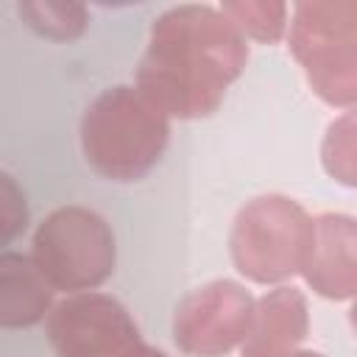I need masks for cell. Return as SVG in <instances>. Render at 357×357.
I'll list each match as a JSON object with an SVG mask.
<instances>
[{"label":"cell","mask_w":357,"mask_h":357,"mask_svg":"<svg viewBox=\"0 0 357 357\" xmlns=\"http://www.w3.org/2000/svg\"><path fill=\"white\" fill-rule=\"evenodd\" d=\"M290 50L304 67L310 86L346 112L357 95V6L351 0H312L290 8Z\"/></svg>","instance_id":"5b68a950"},{"label":"cell","mask_w":357,"mask_h":357,"mask_svg":"<svg viewBox=\"0 0 357 357\" xmlns=\"http://www.w3.org/2000/svg\"><path fill=\"white\" fill-rule=\"evenodd\" d=\"M137 357H167V354H162V351H156V349H151V346L145 343V349H142Z\"/></svg>","instance_id":"2e32d148"},{"label":"cell","mask_w":357,"mask_h":357,"mask_svg":"<svg viewBox=\"0 0 357 357\" xmlns=\"http://www.w3.org/2000/svg\"><path fill=\"white\" fill-rule=\"evenodd\" d=\"M28 226V198L22 184L0 170V251L11 245Z\"/></svg>","instance_id":"5bb4252c"},{"label":"cell","mask_w":357,"mask_h":357,"mask_svg":"<svg viewBox=\"0 0 357 357\" xmlns=\"http://www.w3.org/2000/svg\"><path fill=\"white\" fill-rule=\"evenodd\" d=\"M262 357H324L318 351H310V349H284V351H273V354H262Z\"/></svg>","instance_id":"9a60e30c"},{"label":"cell","mask_w":357,"mask_h":357,"mask_svg":"<svg viewBox=\"0 0 357 357\" xmlns=\"http://www.w3.org/2000/svg\"><path fill=\"white\" fill-rule=\"evenodd\" d=\"M81 151L86 165L112 181L148 176L170 139V117L137 86L103 89L81 117Z\"/></svg>","instance_id":"7a4b0ae2"},{"label":"cell","mask_w":357,"mask_h":357,"mask_svg":"<svg viewBox=\"0 0 357 357\" xmlns=\"http://www.w3.org/2000/svg\"><path fill=\"white\" fill-rule=\"evenodd\" d=\"M310 332L307 301L296 287H273L254 301L251 329L240 346L243 357L296 349Z\"/></svg>","instance_id":"9c48e42d"},{"label":"cell","mask_w":357,"mask_h":357,"mask_svg":"<svg viewBox=\"0 0 357 357\" xmlns=\"http://www.w3.org/2000/svg\"><path fill=\"white\" fill-rule=\"evenodd\" d=\"M254 301L243 284L229 279L192 290L173 318L176 346L190 357H223L240 349L251 329Z\"/></svg>","instance_id":"52a82bcc"},{"label":"cell","mask_w":357,"mask_h":357,"mask_svg":"<svg viewBox=\"0 0 357 357\" xmlns=\"http://www.w3.org/2000/svg\"><path fill=\"white\" fill-rule=\"evenodd\" d=\"M50 310L53 287L31 254L0 251V329H31L47 321Z\"/></svg>","instance_id":"30bf717a"},{"label":"cell","mask_w":357,"mask_h":357,"mask_svg":"<svg viewBox=\"0 0 357 357\" xmlns=\"http://www.w3.org/2000/svg\"><path fill=\"white\" fill-rule=\"evenodd\" d=\"M31 259L53 293H92L117 262V243L109 220L86 206H59L33 231Z\"/></svg>","instance_id":"3957f363"},{"label":"cell","mask_w":357,"mask_h":357,"mask_svg":"<svg viewBox=\"0 0 357 357\" xmlns=\"http://www.w3.org/2000/svg\"><path fill=\"white\" fill-rule=\"evenodd\" d=\"M223 17L243 33V39H257L265 45L279 42L287 33V3L276 0H231L220 6Z\"/></svg>","instance_id":"7c38bea8"},{"label":"cell","mask_w":357,"mask_h":357,"mask_svg":"<svg viewBox=\"0 0 357 357\" xmlns=\"http://www.w3.org/2000/svg\"><path fill=\"white\" fill-rule=\"evenodd\" d=\"M47 337L59 357H134L145 346L128 310L95 290L53 304Z\"/></svg>","instance_id":"8992f818"},{"label":"cell","mask_w":357,"mask_h":357,"mask_svg":"<svg viewBox=\"0 0 357 357\" xmlns=\"http://www.w3.org/2000/svg\"><path fill=\"white\" fill-rule=\"evenodd\" d=\"M324 165L329 176L340 178L343 184H354V114L351 109L329 126L324 139Z\"/></svg>","instance_id":"4fadbf2b"},{"label":"cell","mask_w":357,"mask_h":357,"mask_svg":"<svg viewBox=\"0 0 357 357\" xmlns=\"http://www.w3.org/2000/svg\"><path fill=\"white\" fill-rule=\"evenodd\" d=\"M17 14L36 36L50 42H73L89 25L86 6L73 0H25L17 6Z\"/></svg>","instance_id":"8fae6325"},{"label":"cell","mask_w":357,"mask_h":357,"mask_svg":"<svg viewBox=\"0 0 357 357\" xmlns=\"http://www.w3.org/2000/svg\"><path fill=\"white\" fill-rule=\"evenodd\" d=\"M245 61L248 45L220 8L184 3L153 20L134 86L167 117L198 120L218 112Z\"/></svg>","instance_id":"6da1fadb"},{"label":"cell","mask_w":357,"mask_h":357,"mask_svg":"<svg viewBox=\"0 0 357 357\" xmlns=\"http://www.w3.org/2000/svg\"><path fill=\"white\" fill-rule=\"evenodd\" d=\"M354 220L346 215H318L312 218V237L304 259L307 284L324 298H351L357 287L354 268Z\"/></svg>","instance_id":"ba28073f"},{"label":"cell","mask_w":357,"mask_h":357,"mask_svg":"<svg viewBox=\"0 0 357 357\" xmlns=\"http://www.w3.org/2000/svg\"><path fill=\"white\" fill-rule=\"evenodd\" d=\"M312 237V218L284 195L248 201L231 226L229 251L234 268L257 284H279L301 273Z\"/></svg>","instance_id":"277c9868"}]
</instances>
